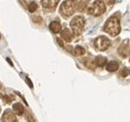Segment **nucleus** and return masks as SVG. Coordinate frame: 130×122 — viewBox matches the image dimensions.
<instances>
[{"instance_id": "nucleus-1", "label": "nucleus", "mask_w": 130, "mask_h": 122, "mask_svg": "<svg viewBox=\"0 0 130 122\" xmlns=\"http://www.w3.org/2000/svg\"><path fill=\"white\" fill-rule=\"evenodd\" d=\"M104 31L108 33L111 36H116L120 33L121 28H120V22L117 18L111 17L107 20V22L104 25Z\"/></svg>"}, {"instance_id": "nucleus-2", "label": "nucleus", "mask_w": 130, "mask_h": 122, "mask_svg": "<svg viewBox=\"0 0 130 122\" xmlns=\"http://www.w3.org/2000/svg\"><path fill=\"white\" fill-rule=\"evenodd\" d=\"M76 9V2L74 0H65L60 6V12L64 17L71 16Z\"/></svg>"}, {"instance_id": "nucleus-3", "label": "nucleus", "mask_w": 130, "mask_h": 122, "mask_svg": "<svg viewBox=\"0 0 130 122\" xmlns=\"http://www.w3.org/2000/svg\"><path fill=\"white\" fill-rule=\"evenodd\" d=\"M84 26H85V19L82 16L74 17L70 22V27L73 31V34H75V35H78V34L82 33Z\"/></svg>"}, {"instance_id": "nucleus-4", "label": "nucleus", "mask_w": 130, "mask_h": 122, "mask_svg": "<svg viewBox=\"0 0 130 122\" xmlns=\"http://www.w3.org/2000/svg\"><path fill=\"white\" fill-rule=\"evenodd\" d=\"M105 11V4L101 0H96V1L88 8V13L94 17H98Z\"/></svg>"}, {"instance_id": "nucleus-5", "label": "nucleus", "mask_w": 130, "mask_h": 122, "mask_svg": "<svg viewBox=\"0 0 130 122\" xmlns=\"http://www.w3.org/2000/svg\"><path fill=\"white\" fill-rule=\"evenodd\" d=\"M95 48L98 49L99 51H105L110 46V40L105 36H99L98 38L95 39Z\"/></svg>"}, {"instance_id": "nucleus-6", "label": "nucleus", "mask_w": 130, "mask_h": 122, "mask_svg": "<svg viewBox=\"0 0 130 122\" xmlns=\"http://www.w3.org/2000/svg\"><path fill=\"white\" fill-rule=\"evenodd\" d=\"M118 52H119V54L122 56V57H127V55H128V53H129V45H128V39H126L121 46H120V48H119V50H118Z\"/></svg>"}, {"instance_id": "nucleus-7", "label": "nucleus", "mask_w": 130, "mask_h": 122, "mask_svg": "<svg viewBox=\"0 0 130 122\" xmlns=\"http://www.w3.org/2000/svg\"><path fill=\"white\" fill-rule=\"evenodd\" d=\"M59 0H41V4L44 8H55Z\"/></svg>"}, {"instance_id": "nucleus-8", "label": "nucleus", "mask_w": 130, "mask_h": 122, "mask_svg": "<svg viewBox=\"0 0 130 122\" xmlns=\"http://www.w3.org/2000/svg\"><path fill=\"white\" fill-rule=\"evenodd\" d=\"M15 116L14 114L10 111V110H7L4 112L3 116H2V121H7V122H11V121H15Z\"/></svg>"}, {"instance_id": "nucleus-9", "label": "nucleus", "mask_w": 130, "mask_h": 122, "mask_svg": "<svg viewBox=\"0 0 130 122\" xmlns=\"http://www.w3.org/2000/svg\"><path fill=\"white\" fill-rule=\"evenodd\" d=\"M61 36H62V39H64L65 42H68V43L71 42V39H72V34H71L70 30L67 28H65L61 32Z\"/></svg>"}, {"instance_id": "nucleus-10", "label": "nucleus", "mask_w": 130, "mask_h": 122, "mask_svg": "<svg viewBox=\"0 0 130 122\" xmlns=\"http://www.w3.org/2000/svg\"><path fill=\"white\" fill-rule=\"evenodd\" d=\"M119 68V63L117 61H109L106 64V69L108 72H116Z\"/></svg>"}, {"instance_id": "nucleus-11", "label": "nucleus", "mask_w": 130, "mask_h": 122, "mask_svg": "<svg viewBox=\"0 0 130 122\" xmlns=\"http://www.w3.org/2000/svg\"><path fill=\"white\" fill-rule=\"evenodd\" d=\"M50 29H51V31L54 32V33H59V32L61 31V25H60L59 22L54 21V22H52V23L50 24Z\"/></svg>"}, {"instance_id": "nucleus-12", "label": "nucleus", "mask_w": 130, "mask_h": 122, "mask_svg": "<svg viewBox=\"0 0 130 122\" xmlns=\"http://www.w3.org/2000/svg\"><path fill=\"white\" fill-rule=\"evenodd\" d=\"M12 109H13V112L17 115H23V113H24V107L21 103H14Z\"/></svg>"}, {"instance_id": "nucleus-13", "label": "nucleus", "mask_w": 130, "mask_h": 122, "mask_svg": "<svg viewBox=\"0 0 130 122\" xmlns=\"http://www.w3.org/2000/svg\"><path fill=\"white\" fill-rule=\"evenodd\" d=\"M85 53H86L85 49L82 48L80 46H76V47L74 48V50L72 51V54L75 55V56H82V55H84Z\"/></svg>"}, {"instance_id": "nucleus-14", "label": "nucleus", "mask_w": 130, "mask_h": 122, "mask_svg": "<svg viewBox=\"0 0 130 122\" xmlns=\"http://www.w3.org/2000/svg\"><path fill=\"white\" fill-rule=\"evenodd\" d=\"M106 63V59L102 56H98L95 58V64L96 66H103Z\"/></svg>"}, {"instance_id": "nucleus-15", "label": "nucleus", "mask_w": 130, "mask_h": 122, "mask_svg": "<svg viewBox=\"0 0 130 122\" xmlns=\"http://www.w3.org/2000/svg\"><path fill=\"white\" fill-rule=\"evenodd\" d=\"M84 63L86 64L87 67H89V68H91V69H93V68L96 67L95 61H92V60H89V59H85V60H84Z\"/></svg>"}, {"instance_id": "nucleus-16", "label": "nucleus", "mask_w": 130, "mask_h": 122, "mask_svg": "<svg viewBox=\"0 0 130 122\" xmlns=\"http://www.w3.org/2000/svg\"><path fill=\"white\" fill-rule=\"evenodd\" d=\"M87 2H88V0H80V2H79V5H78V10H80V11H84L85 9H86V7H87Z\"/></svg>"}, {"instance_id": "nucleus-17", "label": "nucleus", "mask_w": 130, "mask_h": 122, "mask_svg": "<svg viewBox=\"0 0 130 122\" xmlns=\"http://www.w3.org/2000/svg\"><path fill=\"white\" fill-rule=\"evenodd\" d=\"M29 11L30 12H34L36 9H37V4L35 3V2H31L30 4H29Z\"/></svg>"}, {"instance_id": "nucleus-18", "label": "nucleus", "mask_w": 130, "mask_h": 122, "mask_svg": "<svg viewBox=\"0 0 130 122\" xmlns=\"http://www.w3.org/2000/svg\"><path fill=\"white\" fill-rule=\"evenodd\" d=\"M128 74H129V73H128V71H127V68H124L123 71L121 72V76H122V77H126Z\"/></svg>"}, {"instance_id": "nucleus-19", "label": "nucleus", "mask_w": 130, "mask_h": 122, "mask_svg": "<svg viewBox=\"0 0 130 122\" xmlns=\"http://www.w3.org/2000/svg\"><path fill=\"white\" fill-rule=\"evenodd\" d=\"M3 99H4V101H5L6 103H9V102L11 101V98H10V97H8V96H6V95H5V96H3Z\"/></svg>"}, {"instance_id": "nucleus-20", "label": "nucleus", "mask_w": 130, "mask_h": 122, "mask_svg": "<svg viewBox=\"0 0 130 122\" xmlns=\"http://www.w3.org/2000/svg\"><path fill=\"white\" fill-rule=\"evenodd\" d=\"M105 2H106L108 5H111V4L115 3V0H105Z\"/></svg>"}, {"instance_id": "nucleus-21", "label": "nucleus", "mask_w": 130, "mask_h": 122, "mask_svg": "<svg viewBox=\"0 0 130 122\" xmlns=\"http://www.w3.org/2000/svg\"><path fill=\"white\" fill-rule=\"evenodd\" d=\"M57 42L60 44V46H61V47H64V45H63V42H62L60 38H57Z\"/></svg>"}, {"instance_id": "nucleus-22", "label": "nucleus", "mask_w": 130, "mask_h": 122, "mask_svg": "<svg viewBox=\"0 0 130 122\" xmlns=\"http://www.w3.org/2000/svg\"><path fill=\"white\" fill-rule=\"evenodd\" d=\"M27 82H28V84H29V87H32V83L30 82V80H29V79H27Z\"/></svg>"}, {"instance_id": "nucleus-23", "label": "nucleus", "mask_w": 130, "mask_h": 122, "mask_svg": "<svg viewBox=\"0 0 130 122\" xmlns=\"http://www.w3.org/2000/svg\"><path fill=\"white\" fill-rule=\"evenodd\" d=\"M7 61L9 62V64H11V65H12V63H11V61H10V59H8V58H7Z\"/></svg>"}, {"instance_id": "nucleus-24", "label": "nucleus", "mask_w": 130, "mask_h": 122, "mask_svg": "<svg viewBox=\"0 0 130 122\" xmlns=\"http://www.w3.org/2000/svg\"><path fill=\"white\" fill-rule=\"evenodd\" d=\"M0 38H1V35H0Z\"/></svg>"}, {"instance_id": "nucleus-25", "label": "nucleus", "mask_w": 130, "mask_h": 122, "mask_svg": "<svg viewBox=\"0 0 130 122\" xmlns=\"http://www.w3.org/2000/svg\"><path fill=\"white\" fill-rule=\"evenodd\" d=\"M129 74H130V72H129Z\"/></svg>"}]
</instances>
